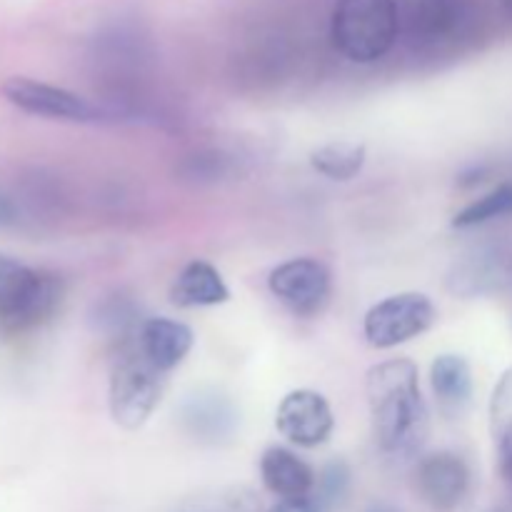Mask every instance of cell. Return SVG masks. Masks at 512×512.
<instances>
[{
	"label": "cell",
	"mask_w": 512,
	"mask_h": 512,
	"mask_svg": "<svg viewBox=\"0 0 512 512\" xmlns=\"http://www.w3.org/2000/svg\"><path fill=\"white\" fill-rule=\"evenodd\" d=\"M415 363L385 360L368 373V405L375 440L388 455H410L428 438V408Z\"/></svg>",
	"instance_id": "6da1fadb"
},
{
	"label": "cell",
	"mask_w": 512,
	"mask_h": 512,
	"mask_svg": "<svg viewBox=\"0 0 512 512\" xmlns=\"http://www.w3.org/2000/svg\"><path fill=\"white\" fill-rule=\"evenodd\" d=\"M398 33L400 10L395 0H335L330 38L335 50L353 63L385 58Z\"/></svg>",
	"instance_id": "7a4b0ae2"
},
{
	"label": "cell",
	"mask_w": 512,
	"mask_h": 512,
	"mask_svg": "<svg viewBox=\"0 0 512 512\" xmlns=\"http://www.w3.org/2000/svg\"><path fill=\"white\" fill-rule=\"evenodd\" d=\"M63 300V283L48 270L0 255V330L28 333L48 323Z\"/></svg>",
	"instance_id": "3957f363"
},
{
	"label": "cell",
	"mask_w": 512,
	"mask_h": 512,
	"mask_svg": "<svg viewBox=\"0 0 512 512\" xmlns=\"http://www.w3.org/2000/svg\"><path fill=\"white\" fill-rule=\"evenodd\" d=\"M165 373L143 355L120 360L110 378V415L125 430H138L148 423L165 390Z\"/></svg>",
	"instance_id": "277c9868"
},
{
	"label": "cell",
	"mask_w": 512,
	"mask_h": 512,
	"mask_svg": "<svg viewBox=\"0 0 512 512\" xmlns=\"http://www.w3.org/2000/svg\"><path fill=\"white\" fill-rule=\"evenodd\" d=\"M438 320L433 300L423 293H398L368 310L363 323L365 340L373 348L388 350L428 333Z\"/></svg>",
	"instance_id": "5b68a950"
},
{
	"label": "cell",
	"mask_w": 512,
	"mask_h": 512,
	"mask_svg": "<svg viewBox=\"0 0 512 512\" xmlns=\"http://www.w3.org/2000/svg\"><path fill=\"white\" fill-rule=\"evenodd\" d=\"M405 23L415 45L455 43L478 23V0H410Z\"/></svg>",
	"instance_id": "8992f818"
},
{
	"label": "cell",
	"mask_w": 512,
	"mask_h": 512,
	"mask_svg": "<svg viewBox=\"0 0 512 512\" xmlns=\"http://www.w3.org/2000/svg\"><path fill=\"white\" fill-rule=\"evenodd\" d=\"M268 288L298 318H313L330 300V273L313 258H295L270 273Z\"/></svg>",
	"instance_id": "52a82bcc"
},
{
	"label": "cell",
	"mask_w": 512,
	"mask_h": 512,
	"mask_svg": "<svg viewBox=\"0 0 512 512\" xmlns=\"http://www.w3.org/2000/svg\"><path fill=\"white\" fill-rule=\"evenodd\" d=\"M3 95L15 108L30 115H40V118L68 120V123H95V120H100V110L83 95L33 78H20V75L8 78L3 83Z\"/></svg>",
	"instance_id": "ba28073f"
},
{
	"label": "cell",
	"mask_w": 512,
	"mask_h": 512,
	"mask_svg": "<svg viewBox=\"0 0 512 512\" xmlns=\"http://www.w3.org/2000/svg\"><path fill=\"white\" fill-rule=\"evenodd\" d=\"M512 280V248L505 243L475 245L455 260L448 275V288L460 298L500 293Z\"/></svg>",
	"instance_id": "9c48e42d"
},
{
	"label": "cell",
	"mask_w": 512,
	"mask_h": 512,
	"mask_svg": "<svg viewBox=\"0 0 512 512\" xmlns=\"http://www.w3.org/2000/svg\"><path fill=\"white\" fill-rule=\"evenodd\" d=\"M275 425H278V433L288 443L308 450L320 448L333 435V408L315 390H293V393L280 400Z\"/></svg>",
	"instance_id": "30bf717a"
},
{
	"label": "cell",
	"mask_w": 512,
	"mask_h": 512,
	"mask_svg": "<svg viewBox=\"0 0 512 512\" xmlns=\"http://www.w3.org/2000/svg\"><path fill=\"white\" fill-rule=\"evenodd\" d=\"M415 488L433 512H455L470 495V468L460 455H425L415 470Z\"/></svg>",
	"instance_id": "8fae6325"
},
{
	"label": "cell",
	"mask_w": 512,
	"mask_h": 512,
	"mask_svg": "<svg viewBox=\"0 0 512 512\" xmlns=\"http://www.w3.org/2000/svg\"><path fill=\"white\" fill-rule=\"evenodd\" d=\"M193 343V330L173 318H150L140 330V355L160 373L178 368L193 350Z\"/></svg>",
	"instance_id": "7c38bea8"
},
{
	"label": "cell",
	"mask_w": 512,
	"mask_h": 512,
	"mask_svg": "<svg viewBox=\"0 0 512 512\" xmlns=\"http://www.w3.org/2000/svg\"><path fill=\"white\" fill-rule=\"evenodd\" d=\"M430 385L445 418H460L473 400V370L463 355H438L430 365Z\"/></svg>",
	"instance_id": "4fadbf2b"
},
{
	"label": "cell",
	"mask_w": 512,
	"mask_h": 512,
	"mask_svg": "<svg viewBox=\"0 0 512 512\" xmlns=\"http://www.w3.org/2000/svg\"><path fill=\"white\" fill-rule=\"evenodd\" d=\"M170 300L178 308H213L228 303L230 290L215 265L208 260H193L175 278Z\"/></svg>",
	"instance_id": "5bb4252c"
},
{
	"label": "cell",
	"mask_w": 512,
	"mask_h": 512,
	"mask_svg": "<svg viewBox=\"0 0 512 512\" xmlns=\"http://www.w3.org/2000/svg\"><path fill=\"white\" fill-rule=\"evenodd\" d=\"M265 488L283 498H308L315 488V473L305 460L285 448H268L260 458Z\"/></svg>",
	"instance_id": "9a60e30c"
},
{
	"label": "cell",
	"mask_w": 512,
	"mask_h": 512,
	"mask_svg": "<svg viewBox=\"0 0 512 512\" xmlns=\"http://www.w3.org/2000/svg\"><path fill=\"white\" fill-rule=\"evenodd\" d=\"M368 150L360 143H348V140H338V143H328L323 148L310 153V165L318 170L320 175L330 180H353L355 175L363 170Z\"/></svg>",
	"instance_id": "2e32d148"
},
{
	"label": "cell",
	"mask_w": 512,
	"mask_h": 512,
	"mask_svg": "<svg viewBox=\"0 0 512 512\" xmlns=\"http://www.w3.org/2000/svg\"><path fill=\"white\" fill-rule=\"evenodd\" d=\"M233 410L223 398L213 395L210 400L193 398L185 408V420H188L193 435H203V440H220L233 428Z\"/></svg>",
	"instance_id": "e0dca14e"
},
{
	"label": "cell",
	"mask_w": 512,
	"mask_h": 512,
	"mask_svg": "<svg viewBox=\"0 0 512 512\" xmlns=\"http://www.w3.org/2000/svg\"><path fill=\"white\" fill-rule=\"evenodd\" d=\"M508 215H512V183H503L485 193L483 198L465 205L453 218V228H478V225L493 223V220L508 218Z\"/></svg>",
	"instance_id": "ac0fdd59"
},
{
	"label": "cell",
	"mask_w": 512,
	"mask_h": 512,
	"mask_svg": "<svg viewBox=\"0 0 512 512\" xmlns=\"http://www.w3.org/2000/svg\"><path fill=\"white\" fill-rule=\"evenodd\" d=\"M490 433L498 455H512V368L505 370L490 398Z\"/></svg>",
	"instance_id": "d6986e66"
},
{
	"label": "cell",
	"mask_w": 512,
	"mask_h": 512,
	"mask_svg": "<svg viewBox=\"0 0 512 512\" xmlns=\"http://www.w3.org/2000/svg\"><path fill=\"white\" fill-rule=\"evenodd\" d=\"M350 485V470L345 463H330L328 468L320 475V495H323L325 503H340L348 493Z\"/></svg>",
	"instance_id": "ffe728a7"
},
{
	"label": "cell",
	"mask_w": 512,
	"mask_h": 512,
	"mask_svg": "<svg viewBox=\"0 0 512 512\" xmlns=\"http://www.w3.org/2000/svg\"><path fill=\"white\" fill-rule=\"evenodd\" d=\"M268 512H320L318 503L310 498H283Z\"/></svg>",
	"instance_id": "44dd1931"
},
{
	"label": "cell",
	"mask_w": 512,
	"mask_h": 512,
	"mask_svg": "<svg viewBox=\"0 0 512 512\" xmlns=\"http://www.w3.org/2000/svg\"><path fill=\"white\" fill-rule=\"evenodd\" d=\"M8 215H10V203H8V198L0 193V223H5V220H8Z\"/></svg>",
	"instance_id": "7402d4cb"
},
{
	"label": "cell",
	"mask_w": 512,
	"mask_h": 512,
	"mask_svg": "<svg viewBox=\"0 0 512 512\" xmlns=\"http://www.w3.org/2000/svg\"><path fill=\"white\" fill-rule=\"evenodd\" d=\"M365 512H403V510H398V508H393V505H385V503H378V505H370L368 510Z\"/></svg>",
	"instance_id": "603a6c76"
},
{
	"label": "cell",
	"mask_w": 512,
	"mask_h": 512,
	"mask_svg": "<svg viewBox=\"0 0 512 512\" xmlns=\"http://www.w3.org/2000/svg\"><path fill=\"white\" fill-rule=\"evenodd\" d=\"M488 512H512V508H495V510H488Z\"/></svg>",
	"instance_id": "cb8c5ba5"
}]
</instances>
